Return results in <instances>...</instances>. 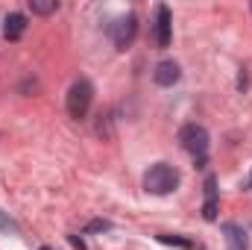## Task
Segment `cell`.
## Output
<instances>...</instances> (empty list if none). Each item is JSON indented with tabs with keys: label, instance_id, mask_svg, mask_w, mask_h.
<instances>
[{
	"label": "cell",
	"instance_id": "cell-13",
	"mask_svg": "<svg viewBox=\"0 0 252 250\" xmlns=\"http://www.w3.org/2000/svg\"><path fill=\"white\" fill-rule=\"evenodd\" d=\"M67 242H70L76 250H85V242H82V239H76V236H67Z\"/></svg>",
	"mask_w": 252,
	"mask_h": 250
},
{
	"label": "cell",
	"instance_id": "cell-9",
	"mask_svg": "<svg viewBox=\"0 0 252 250\" xmlns=\"http://www.w3.org/2000/svg\"><path fill=\"white\" fill-rule=\"evenodd\" d=\"M202 218L214 221L217 218V180L205 177V206H202Z\"/></svg>",
	"mask_w": 252,
	"mask_h": 250
},
{
	"label": "cell",
	"instance_id": "cell-12",
	"mask_svg": "<svg viewBox=\"0 0 252 250\" xmlns=\"http://www.w3.org/2000/svg\"><path fill=\"white\" fill-rule=\"evenodd\" d=\"M106 230H112L109 221H91V224L85 227V233H106Z\"/></svg>",
	"mask_w": 252,
	"mask_h": 250
},
{
	"label": "cell",
	"instance_id": "cell-11",
	"mask_svg": "<svg viewBox=\"0 0 252 250\" xmlns=\"http://www.w3.org/2000/svg\"><path fill=\"white\" fill-rule=\"evenodd\" d=\"M158 242H161V245H176V248H185V250L190 248L188 239H179V236H164V233L158 236Z\"/></svg>",
	"mask_w": 252,
	"mask_h": 250
},
{
	"label": "cell",
	"instance_id": "cell-1",
	"mask_svg": "<svg viewBox=\"0 0 252 250\" xmlns=\"http://www.w3.org/2000/svg\"><path fill=\"white\" fill-rule=\"evenodd\" d=\"M144 188H147L150 194H156V197L170 194V191L179 188V171H176L173 165H167V162H158V165H153V168L144 174Z\"/></svg>",
	"mask_w": 252,
	"mask_h": 250
},
{
	"label": "cell",
	"instance_id": "cell-8",
	"mask_svg": "<svg viewBox=\"0 0 252 250\" xmlns=\"http://www.w3.org/2000/svg\"><path fill=\"white\" fill-rule=\"evenodd\" d=\"M223 233H226V245H229V250H250L247 230H244L241 224H223Z\"/></svg>",
	"mask_w": 252,
	"mask_h": 250
},
{
	"label": "cell",
	"instance_id": "cell-14",
	"mask_svg": "<svg viewBox=\"0 0 252 250\" xmlns=\"http://www.w3.org/2000/svg\"><path fill=\"white\" fill-rule=\"evenodd\" d=\"M38 250H56V248H47V245H44V248H38Z\"/></svg>",
	"mask_w": 252,
	"mask_h": 250
},
{
	"label": "cell",
	"instance_id": "cell-10",
	"mask_svg": "<svg viewBox=\"0 0 252 250\" xmlns=\"http://www.w3.org/2000/svg\"><path fill=\"white\" fill-rule=\"evenodd\" d=\"M30 9H32V15H53L59 9V3L56 0H30Z\"/></svg>",
	"mask_w": 252,
	"mask_h": 250
},
{
	"label": "cell",
	"instance_id": "cell-15",
	"mask_svg": "<svg viewBox=\"0 0 252 250\" xmlns=\"http://www.w3.org/2000/svg\"><path fill=\"white\" fill-rule=\"evenodd\" d=\"M250 183H252V177H250Z\"/></svg>",
	"mask_w": 252,
	"mask_h": 250
},
{
	"label": "cell",
	"instance_id": "cell-6",
	"mask_svg": "<svg viewBox=\"0 0 252 250\" xmlns=\"http://www.w3.org/2000/svg\"><path fill=\"white\" fill-rule=\"evenodd\" d=\"M179 77H182V71H179V65L170 62V59H164V62L156 65V71H153V80H156V85H173V83H179Z\"/></svg>",
	"mask_w": 252,
	"mask_h": 250
},
{
	"label": "cell",
	"instance_id": "cell-2",
	"mask_svg": "<svg viewBox=\"0 0 252 250\" xmlns=\"http://www.w3.org/2000/svg\"><path fill=\"white\" fill-rule=\"evenodd\" d=\"M91 100H94V85L88 80H76L70 88H67V115L70 118H85L88 109H91Z\"/></svg>",
	"mask_w": 252,
	"mask_h": 250
},
{
	"label": "cell",
	"instance_id": "cell-7",
	"mask_svg": "<svg viewBox=\"0 0 252 250\" xmlns=\"http://www.w3.org/2000/svg\"><path fill=\"white\" fill-rule=\"evenodd\" d=\"M24 33H27V18H24L21 12H12V15H6V21H3V39H9V42H18Z\"/></svg>",
	"mask_w": 252,
	"mask_h": 250
},
{
	"label": "cell",
	"instance_id": "cell-5",
	"mask_svg": "<svg viewBox=\"0 0 252 250\" xmlns=\"http://www.w3.org/2000/svg\"><path fill=\"white\" fill-rule=\"evenodd\" d=\"M170 39H173V15L170 9L161 3L156 9V44L158 47H170Z\"/></svg>",
	"mask_w": 252,
	"mask_h": 250
},
{
	"label": "cell",
	"instance_id": "cell-4",
	"mask_svg": "<svg viewBox=\"0 0 252 250\" xmlns=\"http://www.w3.org/2000/svg\"><path fill=\"white\" fill-rule=\"evenodd\" d=\"M135 33H138V18H135V15H124V18H118L115 24H109V36H112V42H115L118 50H126V47L132 44Z\"/></svg>",
	"mask_w": 252,
	"mask_h": 250
},
{
	"label": "cell",
	"instance_id": "cell-3",
	"mask_svg": "<svg viewBox=\"0 0 252 250\" xmlns=\"http://www.w3.org/2000/svg\"><path fill=\"white\" fill-rule=\"evenodd\" d=\"M179 141H182V147L188 150L190 156L196 159V162H205V153H208V129L202 124H185L179 129Z\"/></svg>",
	"mask_w": 252,
	"mask_h": 250
}]
</instances>
